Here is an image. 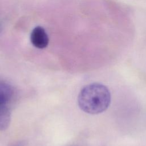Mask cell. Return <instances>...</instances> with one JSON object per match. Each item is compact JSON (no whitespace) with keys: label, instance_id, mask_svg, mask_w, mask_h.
<instances>
[{"label":"cell","instance_id":"obj_1","mask_svg":"<svg viewBox=\"0 0 146 146\" xmlns=\"http://www.w3.org/2000/svg\"><path fill=\"white\" fill-rule=\"evenodd\" d=\"M108 88L99 83H93L84 87L78 95L80 108L90 114H98L105 111L111 103Z\"/></svg>","mask_w":146,"mask_h":146},{"label":"cell","instance_id":"obj_2","mask_svg":"<svg viewBox=\"0 0 146 146\" xmlns=\"http://www.w3.org/2000/svg\"><path fill=\"white\" fill-rule=\"evenodd\" d=\"M30 40L34 47L40 49L46 47L49 42L48 36L45 30L41 26H36L33 30Z\"/></svg>","mask_w":146,"mask_h":146},{"label":"cell","instance_id":"obj_3","mask_svg":"<svg viewBox=\"0 0 146 146\" xmlns=\"http://www.w3.org/2000/svg\"><path fill=\"white\" fill-rule=\"evenodd\" d=\"M15 96L14 88L10 84L0 80V103L11 106Z\"/></svg>","mask_w":146,"mask_h":146},{"label":"cell","instance_id":"obj_4","mask_svg":"<svg viewBox=\"0 0 146 146\" xmlns=\"http://www.w3.org/2000/svg\"><path fill=\"white\" fill-rule=\"evenodd\" d=\"M11 120L10 106L0 103V131H4L9 127Z\"/></svg>","mask_w":146,"mask_h":146},{"label":"cell","instance_id":"obj_5","mask_svg":"<svg viewBox=\"0 0 146 146\" xmlns=\"http://www.w3.org/2000/svg\"><path fill=\"white\" fill-rule=\"evenodd\" d=\"M14 146H22V144H20V143H19V144H18L15 145H14Z\"/></svg>","mask_w":146,"mask_h":146}]
</instances>
